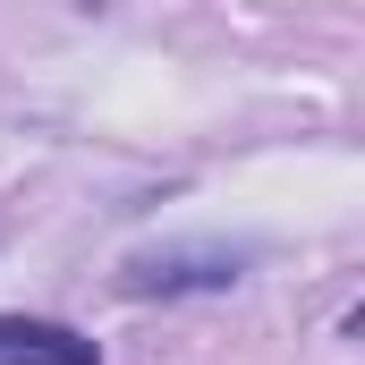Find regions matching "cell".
I'll return each mask as SVG.
<instances>
[{
  "mask_svg": "<svg viewBox=\"0 0 365 365\" xmlns=\"http://www.w3.org/2000/svg\"><path fill=\"white\" fill-rule=\"evenodd\" d=\"M247 272V255L230 247H195V255H145L128 264V297H187V289H230Z\"/></svg>",
  "mask_w": 365,
  "mask_h": 365,
  "instance_id": "cell-1",
  "label": "cell"
},
{
  "mask_svg": "<svg viewBox=\"0 0 365 365\" xmlns=\"http://www.w3.org/2000/svg\"><path fill=\"white\" fill-rule=\"evenodd\" d=\"M0 365H102L77 323H51V314H0Z\"/></svg>",
  "mask_w": 365,
  "mask_h": 365,
  "instance_id": "cell-2",
  "label": "cell"
}]
</instances>
